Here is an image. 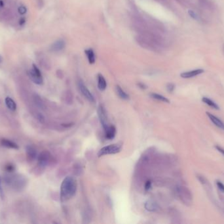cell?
<instances>
[{"label": "cell", "instance_id": "1", "mask_svg": "<svg viewBox=\"0 0 224 224\" xmlns=\"http://www.w3.org/2000/svg\"><path fill=\"white\" fill-rule=\"evenodd\" d=\"M77 191V182L74 177L68 176L63 180L60 187V199L62 202L70 200Z\"/></svg>", "mask_w": 224, "mask_h": 224}, {"label": "cell", "instance_id": "2", "mask_svg": "<svg viewBox=\"0 0 224 224\" xmlns=\"http://www.w3.org/2000/svg\"><path fill=\"white\" fill-rule=\"evenodd\" d=\"M176 193L178 198L183 204L189 205L192 204L193 197L190 191L183 186H177L176 187Z\"/></svg>", "mask_w": 224, "mask_h": 224}, {"label": "cell", "instance_id": "3", "mask_svg": "<svg viewBox=\"0 0 224 224\" xmlns=\"http://www.w3.org/2000/svg\"><path fill=\"white\" fill-rule=\"evenodd\" d=\"M29 77L30 80L37 85H41L43 83V79L41 74V72L39 68L35 64L32 65V67L29 71Z\"/></svg>", "mask_w": 224, "mask_h": 224}, {"label": "cell", "instance_id": "4", "mask_svg": "<svg viewBox=\"0 0 224 224\" xmlns=\"http://www.w3.org/2000/svg\"><path fill=\"white\" fill-rule=\"evenodd\" d=\"M122 149V146L119 144L115 143L110 145L106 147H104L103 148L99 151L98 153V156L100 157L104 155H108V154H114L119 153Z\"/></svg>", "mask_w": 224, "mask_h": 224}, {"label": "cell", "instance_id": "5", "mask_svg": "<svg viewBox=\"0 0 224 224\" xmlns=\"http://www.w3.org/2000/svg\"><path fill=\"white\" fill-rule=\"evenodd\" d=\"M98 117H99V119H100L102 126L104 130H105L108 126H109V125H108L107 112L106 109H105V108L104 107L103 105H100L99 107H98Z\"/></svg>", "mask_w": 224, "mask_h": 224}, {"label": "cell", "instance_id": "6", "mask_svg": "<svg viewBox=\"0 0 224 224\" xmlns=\"http://www.w3.org/2000/svg\"><path fill=\"white\" fill-rule=\"evenodd\" d=\"M78 86H79V89H80V91H81V94L83 95L88 101H90L91 103H94V102L95 101L94 96L93 95V94L91 93V91L88 90V89L85 86V85L81 80L79 82Z\"/></svg>", "mask_w": 224, "mask_h": 224}, {"label": "cell", "instance_id": "7", "mask_svg": "<svg viewBox=\"0 0 224 224\" xmlns=\"http://www.w3.org/2000/svg\"><path fill=\"white\" fill-rule=\"evenodd\" d=\"M50 154L47 151H43L38 156V165L41 168L47 166L50 160Z\"/></svg>", "mask_w": 224, "mask_h": 224}, {"label": "cell", "instance_id": "8", "mask_svg": "<svg viewBox=\"0 0 224 224\" xmlns=\"http://www.w3.org/2000/svg\"><path fill=\"white\" fill-rule=\"evenodd\" d=\"M66 43L64 39H58L50 47V51L52 52H58L62 50L65 47Z\"/></svg>", "mask_w": 224, "mask_h": 224}, {"label": "cell", "instance_id": "9", "mask_svg": "<svg viewBox=\"0 0 224 224\" xmlns=\"http://www.w3.org/2000/svg\"><path fill=\"white\" fill-rule=\"evenodd\" d=\"M204 72L205 71H204L203 69H201V68L196 69V70L183 72V73L180 74V76L183 78H191L195 77V76H197L201 74Z\"/></svg>", "mask_w": 224, "mask_h": 224}, {"label": "cell", "instance_id": "10", "mask_svg": "<svg viewBox=\"0 0 224 224\" xmlns=\"http://www.w3.org/2000/svg\"><path fill=\"white\" fill-rule=\"evenodd\" d=\"M206 113L207 116H208V117L209 118L210 121H211L216 126L220 128V129L224 130V123L221 120L219 119L218 117H216V116H214V115H213L211 113H209V112H206Z\"/></svg>", "mask_w": 224, "mask_h": 224}, {"label": "cell", "instance_id": "11", "mask_svg": "<svg viewBox=\"0 0 224 224\" xmlns=\"http://www.w3.org/2000/svg\"><path fill=\"white\" fill-rule=\"evenodd\" d=\"M26 152L28 159L29 160H34L37 157V151H36V149L33 146L28 145L26 147Z\"/></svg>", "mask_w": 224, "mask_h": 224}, {"label": "cell", "instance_id": "12", "mask_svg": "<svg viewBox=\"0 0 224 224\" xmlns=\"http://www.w3.org/2000/svg\"><path fill=\"white\" fill-rule=\"evenodd\" d=\"M0 143H1V145L3 147L9 148V149H18V145L15 143V142H13V141L9 140V139H1V141H0Z\"/></svg>", "mask_w": 224, "mask_h": 224}, {"label": "cell", "instance_id": "13", "mask_svg": "<svg viewBox=\"0 0 224 224\" xmlns=\"http://www.w3.org/2000/svg\"><path fill=\"white\" fill-rule=\"evenodd\" d=\"M105 131L106 137L108 139H113L116 135V128L113 126H109Z\"/></svg>", "mask_w": 224, "mask_h": 224}, {"label": "cell", "instance_id": "14", "mask_svg": "<svg viewBox=\"0 0 224 224\" xmlns=\"http://www.w3.org/2000/svg\"><path fill=\"white\" fill-rule=\"evenodd\" d=\"M85 53L87 55L88 61L89 62V64H94L95 61H96V57H95V54L93 49L91 48L87 49L86 50H85Z\"/></svg>", "mask_w": 224, "mask_h": 224}, {"label": "cell", "instance_id": "15", "mask_svg": "<svg viewBox=\"0 0 224 224\" xmlns=\"http://www.w3.org/2000/svg\"><path fill=\"white\" fill-rule=\"evenodd\" d=\"M98 88L100 91H104L107 88V82L101 74H98Z\"/></svg>", "mask_w": 224, "mask_h": 224}, {"label": "cell", "instance_id": "16", "mask_svg": "<svg viewBox=\"0 0 224 224\" xmlns=\"http://www.w3.org/2000/svg\"><path fill=\"white\" fill-rule=\"evenodd\" d=\"M1 17L4 20V21H11L14 17L13 13L9 9H5L3 10L1 13Z\"/></svg>", "mask_w": 224, "mask_h": 224}, {"label": "cell", "instance_id": "17", "mask_svg": "<svg viewBox=\"0 0 224 224\" xmlns=\"http://www.w3.org/2000/svg\"><path fill=\"white\" fill-rule=\"evenodd\" d=\"M115 90H116V93L118 95V96L121 99H122L128 100V99H129V95H128L119 85H116V87H115Z\"/></svg>", "mask_w": 224, "mask_h": 224}, {"label": "cell", "instance_id": "18", "mask_svg": "<svg viewBox=\"0 0 224 224\" xmlns=\"http://www.w3.org/2000/svg\"><path fill=\"white\" fill-rule=\"evenodd\" d=\"M5 105L7 107L9 110L12 111H15L16 109V105L15 102L13 101L12 98L9 97H7L5 98Z\"/></svg>", "mask_w": 224, "mask_h": 224}, {"label": "cell", "instance_id": "19", "mask_svg": "<svg viewBox=\"0 0 224 224\" xmlns=\"http://www.w3.org/2000/svg\"><path fill=\"white\" fill-rule=\"evenodd\" d=\"M202 101L204 103H205L206 105H208V106L212 107V108H214V109H216V110H219L220 109V107L218 105H217L215 102H214L212 100L208 98V97H204L202 98Z\"/></svg>", "mask_w": 224, "mask_h": 224}, {"label": "cell", "instance_id": "20", "mask_svg": "<svg viewBox=\"0 0 224 224\" xmlns=\"http://www.w3.org/2000/svg\"><path fill=\"white\" fill-rule=\"evenodd\" d=\"M145 208L148 211L150 212H155L158 209L157 205L156 203H155L152 200H148L145 204Z\"/></svg>", "mask_w": 224, "mask_h": 224}, {"label": "cell", "instance_id": "21", "mask_svg": "<svg viewBox=\"0 0 224 224\" xmlns=\"http://www.w3.org/2000/svg\"><path fill=\"white\" fill-rule=\"evenodd\" d=\"M150 96L152 97L153 99H154L162 101V102H164V103H170V101L168 99L167 97L163 96L162 95L158 94V93H151L150 94Z\"/></svg>", "mask_w": 224, "mask_h": 224}, {"label": "cell", "instance_id": "22", "mask_svg": "<svg viewBox=\"0 0 224 224\" xmlns=\"http://www.w3.org/2000/svg\"><path fill=\"white\" fill-rule=\"evenodd\" d=\"M39 62H40V65H42L43 67H47V66H49V61L47 60V58L45 57H40L39 59Z\"/></svg>", "mask_w": 224, "mask_h": 224}, {"label": "cell", "instance_id": "23", "mask_svg": "<svg viewBox=\"0 0 224 224\" xmlns=\"http://www.w3.org/2000/svg\"><path fill=\"white\" fill-rule=\"evenodd\" d=\"M18 12L21 15H24L27 13V8L24 5L19 6L18 8Z\"/></svg>", "mask_w": 224, "mask_h": 224}, {"label": "cell", "instance_id": "24", "mask_svg": "<svg viewBox=\"0 0 224 224\" xmlns=\"http://www.w3.org/2000/svg\"><path fill=\"white\" fill-rule=\"evenodd\" d=\"M216 185L220 191H221L222 193H224V185L221 182H220V181H217Z\"/></svg>", "mask_w": 224, "mask_h": 224}, {"label": "cell", "instance_id": "25", "mask_svg": "<svg viewBox=\"0 0 224 224\" xmlns=\"http://www.w3.org/2000/svg\"><path fill=\"white\" fill-rule=\"evenodd\" d=\"M167 89L168 91L170 92V93H172V92L174 91V89H175V85L172 83L168 84L167 85Z\"/></svg>", "mask_w": 224, "mask_h": 224}, {"label": "cell", "instance_id": "26", "mask_svg": "<svg viewBox=\"0 0 224 224\" xmlns=\"http://www.w3.org/2000/svg\"><path fill=\"white\" fill-rule=\"evenodd\" d=\"M188 14H189V16H191V17H192V19H195V20H197V19H198V16H197V13H196L195 11H192V10H189V11H188Z\"/></svg>", "mask_w": 224, "mask_h": 224}, {"label": "cell", "instance_id": "27", "mask_svg": "<svg viewBox=\"0 0 224 224\" xmlns=\"http://www.w3.org/2000/svg\"><path fill=\"white\" fill-rule=\"evenodd\" d=\"M151 187V181H147V182H146V183H145V186H144V188H145V190L146 191H149Z\"/></svg>", "mask_w": 224, "mask_h": 224}, {"label": "cell", "instance_id": "28", "mask_svg": "<svg viewBox=\"0 0 224 224\" xmlns=\"http://www.w3.org/2000/svg\"><path fill=\"white\" fill-rule=\"evenodd\" d=\"M26 18L24 17V16H22V17H21V19H19L18 24H19V25L21 26H24L26 24Z\"/></svg>", "mask_w": 224, "mask_h": 224}, {"label": "cell", "instance_id": "29", "mask_svg": "<svg viewBox=\"0 0 224 224\" xmlns=\"http://www.w3.org/2000/svg\"><path fill=\"white\" fill-rule=\"evenodd\" d=\"M216 149L217 150H218L220 153H221L223 154V155L224 156V149H223V148L221 147H220L219 145H216Z\"/></svg>", "mask_w": 224, "mask_h": 224}, {"label": "cell", "instance_id": "30", "mask_svg": "<svg viewBox=\"0 0 224 224\" xmlns=\"http://www.w3.org/2000/svg\"><path fill=\"white\" fill-rule=\"evenodd\" d=\"M138 87H139L141 89H142V90H145V89L147 88L146 85H145L144 84H143V83H141V82H140V83H138Z\"/></svg>", "mask_w": 224, "mask_h": 224}, {"label": "cell", "instance_id": "31", "mask_svg": "<svg viewBox=\"0 0 224 224\" xmlns=\"http://www.w3.org/2000/svg\"><path fill=\"white\" fill-rule=\"evenodd\" d=\"M0 196H1V199L3 198V189H2V186H1V179H0Z\"/></svg>", "mask_w": 224, "mask_h": 224}, {"label": "cell", "instance_id": "32", "mask_svg": "<svg viewBox=\"0 0 224 224\" xmlns=\"http://www.w3.org/2000/svg\"><path fill=\"white\" fill-rule=\"evenodd\" d=\"M7 170H8V172H13V171L14 170V167H13L11 165H9V166H8L7 167Z\"/></svg>", "mask_w": 224, "mask_h": 224}, {"label": "cell", "instance_id": "33", "mask_svg": "<svg viewBox=\"0 0 224 224\" xmlns=\"http://www.w3.org/2000/svg\"><path fill=\"white\" fill-rule=\"evenodd\" d=\"M38 119H39V120H40V122H43V121H44V119H45V118H44L43 116H42V115H41V114H39V116H38Z\"/></svg>", "mask_w": 224, "mask_h": 224}, {"label": "cell", "instance_id": "34", "mask_svg": "<svg viewBox=\"0 0 224 224\" xmlns=\"http://www.w3.org/2000/svg\"><path fill=\"white\" fill-rule=\"evenodd\" d=\"M57 76L58 77H60V75L63 76V72H62V71L61 70H58L57 72Z\"/></svg>", "mask_w": 224, "mask_h": 224}, {"label": "cell", "instance_id": "35", "mask_svg": "<svg viewBox=\"0 0 224 224\" xmlns=\"http://www.w3.org/2000/svg\"><path fill=\"white\" fill-rule=\"evenodd\" d=\"M38 1H39V2H40L41 3H43V0H38ZM38 5H39V6H41V7H42L43 5V4H41H41H39Z\"/></svg>", "mask_w": 224, "mask_h": 224}, {"label": "cell", "instance_id": "36", "mask_svg": "<svg viewBox=\"0 0 224 224\" xmlns=\"http://www.w3.org/2000/svg\"><path fill=\"white\" fill-rule=\"evenodd\" d=\"M2 61H3V59H2L1 56H0V63H1V62H2Z\"/></svg>", "mask_w": 224, "mask_h": 224}, {"label": "cell", "instance_id": "37", "mask_svg": "<svg viewBox=\"0 0 224 224\" xmlns=\"http://www.w3.org/2000/svg\"></svg>", "mask_w": 224, "mask_h": 224}]
</instances>
